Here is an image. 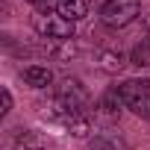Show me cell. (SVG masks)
I'll use <instances>...</instances> for the list:
<instances>
[{"label": "cell", "mask_w": 150, "mask_h": 150, "mask_svg": "<svg viewBox=\"0 0 150 150\" xmlns=\"http://www.w3.org/2000/svg\"><path fill=\"white\" fill-rule=\"evenodd\" d=\"M33 30L47 41H71L74 38V21L62 18L53 9H38L33 15Z\"/></svg>", "instance_id": "1"}, {"label": "cell", "mask_w": 150, "mask_h": 150, "mask_svg": "<svg viewBox=\"0 0 150 150\" xmlns=\"http://www.w3.org/2000/svg\"><path fill=\"white\" fill-rule=\"evenodd\" d=\"M118 94L129 112L150 121V80H127L118 86Z\"/></svg>", "instance_id": "2"}, {"label": "cell", "mask_w": 150, "mask_h": 150, "mask_svg": "<svg viewBox=\"0 0 150 150\" xmlns=\"http://www.w3.org/2000/svg\"><path fill=\"white\" fill-rule=\"evenodd\" d=\"M141 12V0H106L100 9V21L112 30H124L129 27Z\"/></svg>", "instance_id": "3"}, {"label": "cell", "mask_w": 150, "mask_h": 150, "mask_svg": "<svg viewBox=\"0 0 150 150\" xmlns=\"http://www.w3.org/2000/svg\"><path fill=\"white\" fill-rule=\"evenodd\" d=\"M56 118L62 121V127H65L71 135H77V138L88 135V129H91L88 115H86L83 109H68V106H59V103H56Z\"/></svg>", "instance_id": "4"}, {"label": "cell", "mask_w": 150, "mask_h": 150, "mask_svg": "<svg viewBox=\"0 0 150 150\" xmlns=\"http://www.w3.org/2000/svg\"><path fill=\"white\" fill-rule=\"evenodd\" d=\"M88 100L86 88L80 80H62V86L56 88V103L59 106H68V109H83Z\"/></svg>", "instance_id": "5"}, {"label": "cell", "mask_w": 150, "mask_h": 150, "mask_svg": "<svg viewBox=\"0 0 150 150\" xmlns=\"http://www.w3.org/2000/svg\"><path fill=\"white\" fill-rule=\"evenodd\" d=\"M56 12L77 24L88 15V0H56Z\"/></svg>", "instance_id": "6"}, {"label": "cell", "mask_w": 150, "mask_h": 150, "mask_svg": "<svg viewBox=\"0 0 150 150\" xmlns=\"http://www.w3.org/2000/svg\"><path fill=\"white\" fill-rule=\"evenodd\" d=\"M21 77H24V83L33 86V88H47V86L53 83V71L44 68V65H30V68H24Z\"/></svg>", "instance_id": "7"}, {"label": "cell", "mask_w": 150, "mask_h": 150, "mask_svg": "<svg viewBox=\"0 0 150 150\" xmlns=\"http://www.w3.org/2000/svg\"><path fill=\"white\" fill-rule=\"evenodd\" d=\"M88 150H129V147H127V141L118 132H100V135H94Z\"/></svg>", "instance_id": "8"}, {"label": "cell", "mask_w": 150, "mask_h": 150, "mask_svg": "<svg viewBox=\"0 0 150 150\" xmlns=\"http://www.w3.org/2000/svg\"><path fill=\"white\" fill-rule=\"evenodd\" d=\"M121 106H124V100H121V94H118V88L115 91H109L103 100H100V115L103 118H118V112H121Z\"/></svg>", "instance_id": "9"}, {"label": "cell", "mask_w": 150, "mask_h": 150, "mask_svg": "<svg viewBox=\"0 0 150 150\" xmlns=\"http://www.w3.org/2000/svg\"><path fill=\"white\" fill-rule=\"evenodd\" d=\"M12 150H44V147H41V141L35 138V132L18 129V135L12 138Z\"/></svg>", "instance_id": "10"}, {"label": "cell", "mask_w": 150, "mask_h": 150, "mask_svg": "<svg viewBox=\"0 0 150 150\" xmlns=\"http://www.w3.org/2000/svg\"><path fill=\"white\" fill-rule=\"evenodd\" d=\"M97 65H100L103 71H121V68H124V56H121L118 50H100V53H97Z\"/></svg>", "instance_id": "11"}, {"label": "cell", "mask_w": 150, "mask_h": 150, "mask_svg": "<svg viewBox=\"0 0 150 150\" xmlns=\"http://www.w3.org/2000/svg\"><path fill=\"white\" fill-rule=\"evenodd\" d=\"M132 65H138V68H150V41H141V44L132 50Z\"/></svg>", "instance_id": "12"}, {"label": "cell", "mask_w": 150, "mask_h": 150, "mask_svg": "<svg viewBox=\"0 0 150 150\" xmlns=\"http://www.w3.org/2000/svg\"><path fill=\"white\" fill-rule=\"evenodd\" d=\"M0 94H3V109H0V112L6 115V112L12 109V94H9V88H3V91H0Z\"/></svg>", "instance_id": "13"}, {"label": "cell", "mask_w": 150, "mask_h": 150, "mask_svg": "<svg viewBox=\"0 0 150 150\" xmlns=\"http://www.w3.org/2000/svg\"><path fill=\"white\" fill-rule=\"evenodd\" d=\"M27 3H35V6H41V9H44V6H47V0H27ZM47 9H50V6H47Z\"/></svg>", "instance_id": "14"}]
</instances>
